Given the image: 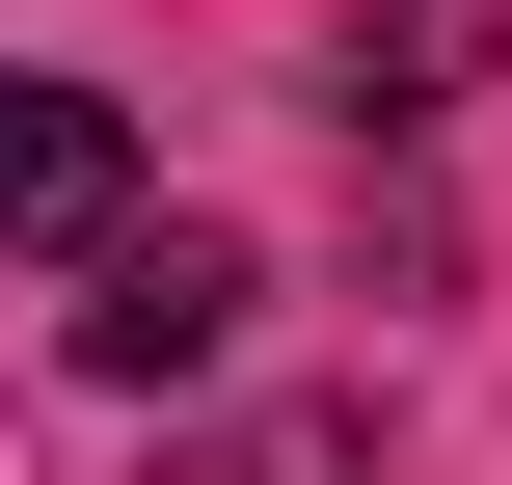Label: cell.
<instances>
[{
	"instance_id": "2",
	"label": "cell",
	"mask_w": 512,
	"mask_h": 485,
	"mask_svg": "<svg viewBox=\"0 0 512 485\" xmlns=\"http://www.w3.org/2000/svg\"><path fill=\"white\" fill-rule=\"evenodd\" d=\"M216 324H243V243H108V297H81L108 378H216Z\"/></svg>"
},
{
	"instance_id": "1",
	"label": "cell",
	"mask_w": 512,
	"mask_h": 485,
	"mask_svg": "<svg viewBox=\"0 0 512 485\" xmlns=\"http://www.w3.org/2000/svg\"><path fill=\"white\" fill-rule=\"evenodd\" d=\"M108 216H135L108 81H0V243H108Z\"/></svg>"
}]
</instances>
